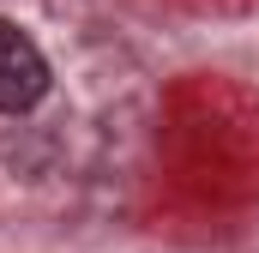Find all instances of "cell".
<instances>
[{
    "mask_svg": "<svg viewBox=\"0 0 259 253\" xmlns=\"http://www.w3.org/2000/svg\"><path fill=\"white\" fill-rule=\"evenodd\" d=\"M49 97V55L12 18H0V115H30Z\"/></svg>",
    "mask_w": 259,
    "mask_h": 253,
    "instance_id": "obj_1",
    "label": "cell"
}]
</instances>
